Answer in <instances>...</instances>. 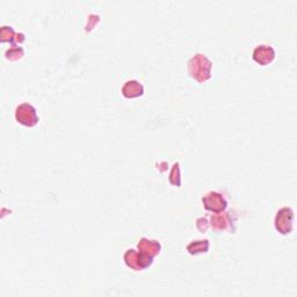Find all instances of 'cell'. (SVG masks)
Segmentation results:
<instances>
[{
    "mask_svg": "<svg viewBox=\"0 0 297 297\" xmlns=\"http://www.w3.org/2000/svg\"><path fill=\"white\" fill-rule=\"evenodd\" d=\"M212 62L206 56L196 55L188 63V71L193 78L200 83L206 82L210 78V71H212Z\"/></svg>",
    "mask_w": 297,
    "mask_h": 297,
    "instance_id": "1",
    "label": "cell"
},
{
    "mask_svg": "<svg viewBox=\"0 0 297 297\" xmlns=\"http://www.w3.org/2000/svg\"><path fill=\"white\" fill-rule=\"evenodd\" d=\"M152 258L153 256L151 255L142 252H136L135 250H129L125 255L126 263L129 267H131L132 269H135V271H139V269H143L151 265Z\"/></svg>",
    "mask_w": 297,
    "mask_h": 297,
    "instance_id": "2",
    "label": "cell"
},
{
    "mask_svg": "<svg viewBox=\"0 0 297 297\" xmlns=\"http://www.w3.org/2000/svg\"><path fill=\"white\" fill-rule=\"evenodd\" d=\"M15 118L19 123L27 127H33L39 122V116L36 114L35 108L29 103H22L16 108Z\"/></svg>",
    "mask_w": 297,
    "mask_h": 297,
    "instance_id": "3",
    "label": "cell"
},
{
    "mask_svg": "<svg viewBox=\"0 0 297 297\" xmlns=\"http://www.w3.org/2000/svg\"><path fill=\"white\" fill-rule=\"evenodd\" d=\"M293 221H294V212L290 208H282L279 210L278 215L275 217V226L280 232L286 235L289 233L293 229Z\"/></svg>",
    "mask_w": 297,
    "mask_h": 297,
    "instance_id": "4",
    "label": "cell"
},
{
    "mask_svg": "<svg viewBox=\"0 0 297 297\" xmlns=\"http://www.w3.org/2000/svg\"><path fill=\"white\" fill-rule=\"evenodd\" d=\"M203 205L208 210L219 212L226 208V201L219 193L210 192L202 199Z\"/></svg>",
    "mask_w": 297,
    "mask_h": 297,
    "instance_id": "5",
    "label": "cell"
},
{
    "mask_svg": "<svg viewBox=\"0 0 297 297\" xmlns=\"http://www.w3.org/2000/svg\"><path fill=\"white\" fill-rule=\"evenodd\" d=\"M275 58V52L269 45H258L253 51V59L260 65H267Z\"/></svg>",
    "mask_w": 297,
    "mask_h": 297,
    "instance_id": "6",
    "label": "cell"
},
{
    "mask_svg": "<svg viewBox=\"0 0 297 297\" xmlns=\"http://www.w3.org/2000/svg\"><path fill=\"white\" fill-rule=\"evenodd\" d=\"M122 93L126 98H136V96H141L144 93V87L137 80H130V82H127L122 87Z\"/></svg>",
    "mask_w": 297,
    "mask_h": 297,
    "instance_id": "7",
    "label": "cell"
},
{
    "mask_svg": "<svg viewBox=\"0 0 297 297\" xmlns=\"http://www.w3.org/2000/svg\"><path fill=\"white\" fill-rule=\"evenodd\" d=\"M138 250L139 252L155 256L160 252V244L157 240H149L146 238H142L138 243Z\"/></svg>",
    "mask_w": 297,
    "mask_h": 297,
    "instance_id": "8",
    "label": "cell"
},
{
    "mask_svg": "<svg viewBox=\"0 0 297 297\" xmlns=\"http://www.w3.org/2000/svg\"><path fill=\"white\" fill-rule=\"evenodd\" d=\"M0 39L2 42H22L23 40V34H15L13 31L12 27L4 26L1 27V31H0Z\"/></svg>",
    "mask_w": 297,
    "mask_h": 297,
    "instance_id": "9",
    "label": "cell"
},
{
    "mask_svg": "<svg viewBox=\"0 0 297 297\" xmlns=\"http://www.w3.org/2000/svg\"><path fill=\"white\" fill-rule=\"evenodd\" d=\"M209 249V243L208 240H195V242L191 243L188 245V250L189 253L192 255H198V253H202V252H207Z\"/></svg>",
    "mask_w": 297,
    "mask_h": 297,
    "instance_id": "10",
    "label": "cell"
},
{
    "mask_svg": "<svg viewBox=\"0 0 297 297\" xmlns=\"http://www.w3.org/2000/svg\"><path fill=\"white\" fill-rule=\"evenodd\" d=\"M212 228H215L216 230H223L226 228L228 225V216L226 215H215L212 217Z\"/></svg>",
    "mask_w": 297,
    "mask_h": 297,
    "instance_id": "11",
    "label": "cell"
},
{
    "mask_svg": "<svg viewBox=\"0 0 297 297\" xmlns=\"http://www.w3.org/2000/svg\"><path fill=\"white\" fill-rule=\"evenodd\" d=\"M22 56L23 49L19 48V46H13V48L6 51V58L11 59V61H18V59L22 58Z\"/></svg>",
    "mask_w": 297,
    "mask_h": 297,
    "instance_id": "12",
    "label": "cell"
},
{
    "mask_svg": "<svg viewBox=\"0 0 297 297\" xmlns=\"http://www.w3.org/2000/svg\"><path fill=\"white\" fill-rule=\"evenodd\" d=\"M170 181H171L173 185L180 186V170L178 163L173 165L171 175H170Z\"/></svg>",
    "mask_w": 297,
    "mask_h": 297,
    "instance_id": "13",
    "label": "cell"
}]
</instances>
